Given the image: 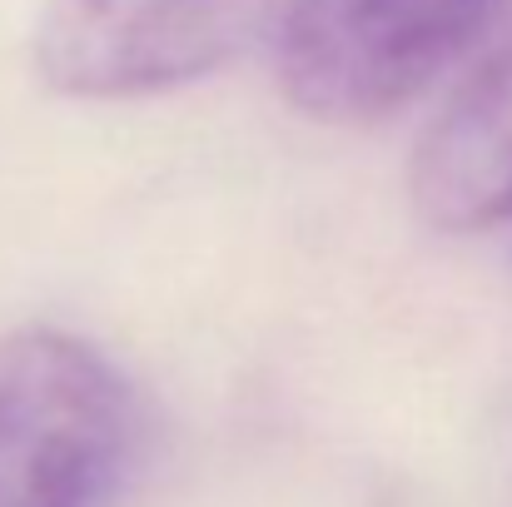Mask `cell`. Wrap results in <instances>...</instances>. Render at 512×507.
Listing matches in <instances>:
<instances>
[{"label":"cell","mask_w":512,"mask_h":507,"mask_svg":"<svg viewBox=\"0 0 512 507\" xmlns=\"http://www.w3.org/2000/svg\"><path fill=\"white\" fill-rule=\"evenodd\" d=\"M135 453V388L80 334H0V507H100Z\"/></svg>","instance_id":"6da1fadb"},{"label":"cell","mask_w":512,"mask_h":507,"mask_svg":"<svg viewBox=\"0 0 512 507\" xmlns=\"http://www.w3.org/2000/svg\"><path fill=\"white\" fill-rule=\"evenodd\" d=\"M508 0H289L279 20L284 95L334 125H363L433 85Z\"/></svg>","instance_id":"7a4b0ae2"},{"label":"cell","mask_w":512,"mask_h":507,"mask_svg":"<svg viewBox=\"0 0 512 507\" xmlns=\"http://www.w3.org/2000/svg\"><path fill=\"white\" fill-rule=\"evenodd\" d=\"M289 0H45L35 70L70 100H135L189 85L269 30Z\"/></svg>","instance_id":"3957f363"},{"label":"cell","mask_w":512,"mask_h":507,"mask_svg":"<svg viewBox=\"0 0 512 507\" xmlns=\"http://www.w3.org/2000/svg\"><path fill=\"white\" fill-rule=\"evenodd\" d=\"M413 199L448 234L512 224V40L458 85L418 140Z\"/></svg>","instance_id":"277c9868"}]
</instances>
